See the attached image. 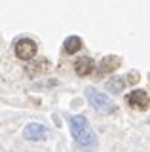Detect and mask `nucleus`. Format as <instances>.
<instances>
[{"mask_svg":"<svg viewBox=\"0 0 150 152\" xmlns=\"http://www.w3.org/2000/svg\"><path fill=\"white\" fill-rule=\"evenodd\" d=\"M68 124H70V135H72V139L76 141L78 146H82L84 150H95L97 148L99 141H97L95 131L90 127L86 116H82V114L72 116Z\"/></svg>","mask_w":150,"mask_h":152,"instance_id":"1","label":"nucleus"},{"mask_svg":"<svg viewBox=\"0 0 150 152\" xmlns=\"http://www.w3.org/2000/svg\"><path fill=\"white\" fill-rule=\"evenodd\" d=\"M86 95H87V101L91 103V107L95 108L97 112L110 114V112L116 110V103L112 101L108 95H103L101 91H97L95 88H87L86 89Z\"/></svg>","mask_w":150,"mask_h":152,"instance_id":"2","label":"nucleus"},{"mask_svg":"<svg viewBox=\"0 0 150 152\" xmlns=\"http://www.w3.org/2000/svg\"><path fill=\"white\" fill-rule=\"evenodd\" d=\"M13 50H15V55L19 57V59H23V61H31L32 57L36 55V50H38V46H36V42L31 40V38H21V40L15 42Z\"/></svg>","mask_w":150,"mask_h":152,"instance_id":"3","label":"nucleus"},{"mask_svg":"<svg viewBox=\"0 0 150 152\" xmlns=\"http://www.w3.org/2000/svg\"><path fill=\"white\" fill-rule=\"evenodd\" d=\"M125 101H127V104L133 110H146V108L150 107V97L146 95V91H143V89H133L129 95H125Z\"/></svg>","mask_w":150,"mask_h":152,"instance_id":"4","label":"nucleus"},{"mask_svg":"<svg viewBox=\"0 0 150 152\" xmlns=\"http://www.w3.org/2000/svg\"><path fill=\"white\" fill-rule=\"evenodd\" d=\"M23 135H25L27 141H44L48 137V129L40 124H29L23 129Z\"/></svg>","mask_w":150,"mask_h":152,"instance_id":"5","label":"nucleus"},{"mask_svg":"<svg viewBox=\"0 0 150 152\" xmlns=\"http://www.w3.org/2000/svg\"><path fill=\"white\" fill-rule=\"evenodd\" d=\"M120 57H116V55H105L101 59V63H99V69H97V72H99L101 76H105V74H108V72H114L116 69L120 66Z\"/></svg>","mask_w":150,"mask_h":152,"instance_id":"6","label":"nucleus"},{"mask_svg":"<svg viewBox=\"0 0 150 152\" xmlns=\"http://www.w3.org/2000/svg\"><path fill=\"white\" fill-rule=\"evenodd\" d=\"M93 69H95V61H93L91 57H80V59L74 63V70H76L78 76H87V74H91Z\"/></svg>","mask_w":150,"mask_h":152,"instance_id":"7","label":"nucleus"},{"mask_svg":"<svg viewBox=\"0 0 150 152\" xmlns=\"http://www.w3.org/2000/svg\"><path fill=\"white\" fill-rule=\"evenodd\" d=\"M63 50H65V53H68V55L80 51L82 50V38L80 36H68L63 44Z\"/></svg>","mask_w":150,"mask_h":152,"instance_id":"8","label":"nucleus"},{"mask_svg":"<svg viewBox=\"0 0 150 152\" xmlns=\"http://www.w3.org/2000/svg\"><path fill=\"white\" fill-rule=\"evenodd\" d=\"M122 88H124V82H108V89L112 91H122Z\"/></svg>","mask_w":150,"mask_h":152,"instance_id":"9","label":"nucleus"}]
</instances>
